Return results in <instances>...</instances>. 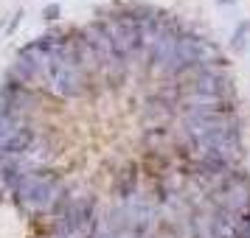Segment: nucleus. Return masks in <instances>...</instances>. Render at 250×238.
Returning a JSON list of instances; mask_svg holds the SVG:
<instances>
[{
	"label": "nucleus",
	"mask_w": 250,
	"mask_h": 238,
	"mask_svg": "<svg viewBox=\"0 0 250 238\" xmlns=\"http://www.w3.org/2000/svg\"><path fill=\"white\" fill-rule=\"evenodd\" d=\"M248 34H250V25L242 23L236 28V34H233V51H245L248 48Z\"/></svg>",
	"instance_id": "f257e3e1"
},
{
	"label": "nucleus",
	"mask_w": 250,
	"mask_h": 238,
	"mask_svg": "<svg viewBox=\"0 0 250 238\" xmlns=\"http://www.w3.org/2000/svg\"><path fill=\"white\" fill-rule=\"evenodd\" d=\"M42 14H45V20H57V14H59V6H57V3H51V6H48V9H45Z\"/></svg>",
	"instance_id": "f03ea898"
},
{
	"label": "nucleus",
	"mask_w": 250,
	"mask_h": 238,
	"mask_svg": "<svg viewBox=\"0 0 250 238\" xmlns=\"http://www.w3.org/2000/svg\"><path fill=\"white\" fill-rule=\"evenodd\" d=\"M219 3H225V6H230V3H233V0H219Z\"/></svg>",
	"instance_id": "7ed1b4c3"
}]
</instances>
